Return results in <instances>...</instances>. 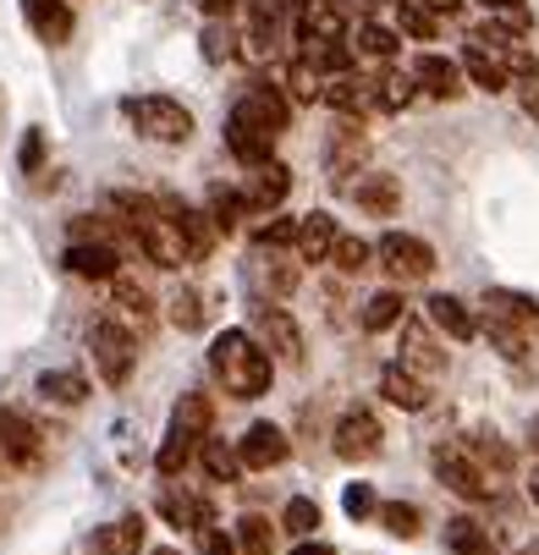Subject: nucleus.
Instances as JSON below:
<instances>
[{"label": "nucleus", "instance_id": "obj_53", "mask_svg": "<svg viewBox=\"0 0 539 555\" xmlns=\"http://www.w3.org/2000/svg\"><path fill=\"white\" fill-rule=\"evenodd\" d=\"M204 55L209 61H231V34L220 28V17H209V28H204Z\"/></svg>", "mask_w": 539, "mask_h": 555}, {"label": "nucleus", "instance_id": "obj_9", "mask_svg": "<svg viewBox=\"0 0 539 555\" xmlns=\"http://www.w3.org/2000/svg\"><path fill=\"white\" fill-rule=\"evenodd\" d=\"M254 336L275 352V363H303V331L286 308H254Z\"/></svg>", "mask_w": 539, "mask_h": 555}, {"label": "nucleus", "instance_id": "obj_49", "mask_svg": "<svg viewBox=\"0 0 539 555\" xmlns=\"http://www.w3.org/2000/svg\"><path fill=\"white\" fill-rule=\"evenodd\" d=\"M479 7H485L490 17H506L517 34H528V28H534V12L523 7V0H479Z\"/></svg>", "mask_w": 539, "mask_h": 555}, {"label": "nucleus", "instance_id": "obj_14", "mask_svg": "<svg viewBox=\"0 0 539 555\" xmlns=\"http://www.w3.org/2000/svg\"><path fill=\"white\" fill-rule=\"evenodd\" d=\"M424 313H429V325L440 331V336H451V341H474L485 325H479V313L462 302V297H451V292H435L429 302H424Z\"/></svg>", "mask_w": 539, "mask_h": 555}, {"label": "nucleus", "instance_id": "obj_62", "mask_svg": "<svg viewBox=\"0 0 539 555\" xmlns=\"http://www.w3.org/2000/svg\"><path fill=\"white\" fill-rule=\"evenodd\" d=\"M154 555H182V550H154Z\"/></svg>", "mask_w": 539, "mask_h": 555}, {"label": "nucleus", "instance_id": "obj_37", "mask_svg": "<svg viewBox=\"0 0 539 555\" xmlns=\"http://www.w3.org/2000/svg\"><path fill=\"white\" fill-rule=\"evenodd\" d=\"M286 94L292 100H303V105H315V100H325V72L320 66H308L303 55L286 66Z\"/></svg>", "mask_w": 539, "mask_h": 555}, {"label": "nucleus", "instance_id": "obj_39", "mask_svg": "<svg viewBox=\"0 0 539 555\" xmlns=\"http://www.w3.org/2000/svg\"><path fill=\"white\" fill-rule=\"evenodd\" d=\"M303 61H308V66H320L325 77H342V72H352V50H347L342 39H320V44H303Z\"/></svg>", "mask_w": 539, "mask_h": 555}, {"label": "nucleus", "instance_id": "obj_51", "mask_svg": "<svg viewBox=\"0 0 539 555\" xmlns=\"http://www.w3.org/2000/svg\"><path fill=\"white\" fill-rule=\"evenodd\" d=\"M342 512H347V517H380V501H374L369 485H347V490H342Z\"/></svg>", "mask_w": 539, "mask_h": 555}, {"label": "nucleus", "instance_id": "obj_42", "mask_svg": "<svg viewBox=\"0 0 539 555\" xmlns=\"http://www.w3.org/2000/svg\"><path fill=\"white\" fill-rule=\"evenodd\" d=\"M281 528L297 533V539H315V528H320V506L308 501V495H292V501L281 506Z\"/></svg>", "mask_w": 539, "mask_h": 555}, {"label": "nucleus", "instance_id": "obj_48", "mask_svg": "<svg viewBox=\"0 0 539 555\" xmlns=\"http://www.w3.org/2000/svg\"><path fill=\"white\" fill-rule=\"evenodd\" d=\"M369 259H374V248L363 243V236H342L336 254H331V264H336L342 275H363V270H369Z\"/></svg>", "mask_w": 539, "mask_h": 555}, {"label": "nucleus", "instance_id": "obj_45", "mask_svg": "<svg viewBox=\"0 0 539 555\" xmlns=\"http://www.w3.org/2000/svg\"><path fill=\"white\" fill-rule=\"evenodd\" d=\"M397 23H402V34H413V39H435V34H440V12L419 7V0H397Z\"/></svg>", "mask_w": 539, "mask_h": 555}, {"label": "nucleus", "instance_id": "obj_10", "mask_svg": "<svg viewBox=\"0 0 539 555\" xmlns=\"http://www.w3.org/2000/svg\"><path fill=\"white\" fill-rule=\"evenodd\" d=\"M226 149H231V160H243V166L254 171V166H270L275 132L259 127V121H248L243 111H231V116H226Z\"/></svg>", "mask_w": 539, "mask_h": 555}, {"label": "nucleus", "instance_id": "obj_56", "mask_svg": "<svg viewBox=\"0 0 539 555\" xmlns=\"http://www.w3.org/2000/svg\"><path fill=\"white\" fill-rule=\"evenodd\" d=\"M39 160H44V138L28 132V143H23V171H39Z\"/></svg>", "mask_w": 539, "mask_h": 555}, {"label": "nucleus", "instance_id": "obj_5", "mask_svg": "<svg viewBox=\"0 0 539 555\" xmlns=\"http://www.w3.org/2000/svg\"><path fill=\"white\" fill-rule=\"evenodd\" d=\"M89 352L105 385H127V374L138 369V336L127 331V320H100L89 325Z\"/></svg>", "mask_w": 539, "mask_h": 555}, {"label": "nucleus", "instance_id": "obj_55", "mask_svg": "<svg viewBox=\"0 0 539 555\" xmlns=\"http://www.w3.org/2000/svg\"><path fill=\"white\" fill-rule=\"evenodd\" d=\"M517 105L539 121V77H523V83H517Z\"/></svg>", "mask_w": 539, "mask_h": 555}, {"label": "nucleus", "instance_id": "obj_36", "mask_svg": "<svg viewBox=\"0 0 539 555\" xmlns=\"http://www.w3.org/2000/svg\"><path fill=\"white\" fill-rule=\"evenodd\" d=\"M402 50V34L397 28H385V23H358V55H369V61H392Z\"/></svg>", "mask_w": 539, "mask_h": 555}, {"label": "nucleus", "instance_id": "obj_26", "mask_svg": "<svg viewBox=\"0 0 539 555\" xmlns=\"http://www.w3.org/2000/svg\"><path fill=\"white\" fill-rule=\"evenodd\" d=\"M347 193H352V204L369 209V215H397V209H402V188H397V177H385V171L358 177Z\"/></svg>", "mask_w": 539, "mask_h": 555}, {"label": "nucleus", "instance_id": "obj_41", "mask_svg": "<svg viewBox=\"0 0 539 555\" xmlns=\"http://www.w3.org/2000/svg\"><path fill=\"white\" fill-rule=\"evenodd\" d=\"M111 292H116V313H121V320L149 325V292H143L132 275H116V281H111Z\"/></svg>", "mask_w": 539, "mask_h": 555}, {"label": "nucleus", "instance_id": "obj_61", "mask_svg": "<svg viewBox=\"0 0 539 555\" xmlns=\"http://www.w3.org/2000/svg\"><path fill=\"white\" fill-rule=\"evenodd\" d=\"M528 440H534V451H539V424H534V429H528Z\"/></svg>", "mask_w": 539, "mask_h": 555}, {"label": "nucleus", "instance_id": "obj_44", "mask_svg": "<svg viewBox=\"0 0 539 555\" xmlns=\"http://www.w3.org/2000/svg\"><path fill=\"white\" fill-rule=\"evenodd\" d=\"M380 528L397 533V539H419L424 517H419V506H408V501H385V506H380Z\"/></svg>", "mask_w": 539, "mask_h": 555}, {"label": "nucleus", "instance_id": "obj_63", "mask_svg": "<svg viewBox=\"0 0 539 555\" xmlns=\"http://www.w3.org/2000/svg\"><path fill=\"white\" fill-rule=\"evenodd\" d=\"M523 555H534V550H523Z\"/></svg>", "mask_w": 539, "mask_h": 555}, {"label": "nucleus", "instance_id": "obj_29", "mask_svg": "<svg viewBox=\"0 0 539 555\" xmlns=\"http://www.w3.org/2000/svg\"><path fill=\"white\" fill-rule=\"evenodd\" d=\"M143 517L132 512V517H116V522H105L100 533H94V555H138L143 550Z\"/></svg>", "mask_w": 539, "mask_h": 555}, {"label": "nucleus", "instance_id": "obj_7", "mask_svg": "<svg viewBox=\"0 0 539 555\" xmlns=\"http://www.w3.org/2000/svg\"><path fill=\"white\" fill-rule=\"evenodd\" d=\"M331 440H336V456H342V462H374L380 446H385V429H380V418H374L369 408H347V413L336 418Z\"/></svg>", "mask_w": 539, "mask_h": 555}, {"label": "nucleus", "instance_id": "obj_38", "mask_svg": "<svg viewBox=\"0 0 539 555\" xmlns=\"http://www.w3.org/2000/svg\"><path fill=\"white\" fill-rule=\"evenodd\" d=\"M402 308H408V302H402V292H374V297L363 302V331H374V336H380V331L402 325Z\"/></svg>", "mask_w": 539, "mask_h": 555}, {"label": "nucleus", "instance_id": "obj_24", "mask_svg": "<svg viewBox=\"0 0 539 555\" xmlns=\"http://www.w3.org/2000/svg\"><path fill=\"white\" fill-rule=\"evenodd\" d=\"M23 17L44 44H66L72 39V7L66 0H23Z\"/></svg>", "mask_w": 539, "mask_h": 555}, {"label": "nucleus", "instance_id": "obj_58", "mask_svg": "<svg viewBox=\"0 0 539 555\" xmlns=\"http://www.w3.org/2000/svg\"><path fill=\"white\" fill-rule=\"evenodd\" d=\"M292 555H336V544H325V539H303Z\"/></svg>", "mask_w": 539, "mask_h": 555}, {"label": "nucleus", "instance_id": "obj_2", "mask_svg": "<svg viewBox=\"0 0 539 555\" xmlns=\"http://www.w3.org/2000/svg\"><path fill=\"white\" fill-rule=\"evenodd\" d=\"M116 209L127 215V231L138 236V248L149 264H161V270H182L193 259L188 248V236L177 225V215L166 209V198H132V193H116Z\"/></svg>", "mask_w": 539, "mask_h": 555}, {"label": "nucleus", "instance_id": "obj_60", "mask_svg": "<svg viewBox=\"0 0 539 555\" xmlns=\"http://www.w3.org/2000/svg\"><path fill=\"white\" fill-rule=\"evenodd\" d=\"M528 501H534V506H539V467H534V473H528Z\"/></svg>", "mask_w": 539, "mask_h": 555}, {"label": "nucleus", "instance_id": "obj_21", "mask_svg": "<svg viewBox=\"0 0 539 555\" xmlns=\"http://www.w3.org/2000/svg\"><path fill=\"white\" fill-rule=\"evenodd\" d=\"M485 313H496V320L517 325L523 336H539V302H534V297H523V292L490 286V292H485Z\"/></svg>", "mask_w": 539, "mask_h": 555}, {"label": "nucleus", "instance_id": "obj_46", "mask_svg": "<svg viewBox=\"0 0 539 555\" xmlns=\"http://www.w3.org/2000/svg\"><path fill=\"white\" fill-rule=\"evenodd\" d=\"M485 336H490V347H496L501 358H523V352H528V341H534V336H523L517 325L496 320V313H485Z\"/></svg>", "mask_w": 539, "mask_h": 555}, {"label": "nucleus", "instance_id": "obj_27", "mask_svg": "<svg viewBox=\"0 0 539 555\" xmlns=\"http://www.w3.org/2000/svg\"><path fill=\"white\" fill-rule=\"evenodd\" d=\"M166 209L177 215V225H182V236H188L193 259H209V254H215V236H220L215 215H209V209H193V204H177V198H166Z\"/></svg>", "mask_w": 539, "mask_h": 555}, {"label": "nucleus", "instance_id": "obj_17", "mask_svg": "<svg viewBox=\"0 0 539 555\" xmlns=\"http://www.w3.org/2000/svg\"><path fill=\"white\" fill-rule=\"evenodd\" d=\"M380 396H385L392 408H402V413H424V408H429V379L413 374L408 363H392V369L380 374Z\"/></svg>", "mask_w": 539, "mask_h": 555}, {"label": "nucleus", "instance_id": "obj_23", "mask_svg": "<svg viewBox=\"0 0 539 555\" xmlns=\"http://www.w3.org/2000/svg\"><path fill=\"white\" fill-rule=\"evenodd\" d=\"M286 7L292 0H248V44H254V55L275 50V39L286 28Z\"/></svg>", "mask_w": 539, "mask_h": 555}, {"label": "nucleus", "instance_id": "obj_32", "mask_svg": "<svg viewBox=\"0 0 539 555\" xmlns=\"http://www.w3.org/2000/svg\"><path fill=\"white\" fill-rule=\"evenodd\" d=\"M39 396L61 402V408H77V402H89V379L77 369H50V374H39Z\"/></svg>", "mask_w": 539, "mask_h": 555}, {"label": "nucleus", "instance_id": "obj_15", "mask_svg": "<svg viewBox=\"0 0 539 555\" xmlns=\"http://www.w3.org/2000/svg\"><path fill=\"white\" fill-rule=\"evenodd\" d=\"M336 243H342V231H336V220H331L325 209H315V215L297 220V243H292V248H297L303 264H331Z\"/></svg>", "mask_w": 539, "mask_h": 555}, {"label": "nucleus", "instance_id": "obj_30", "mask_svg": "<svg viewBox=\"0 0 539 555\" xmlns=\"http://www.w3.org/2000/svg\"><path fill=\"white\" fill-rule=\"evenodd\" d=\"M171 429H182V435H193V440H209V429H215V402H209V396H198V390L177 396Z\"/></svg>", "mask_w": 539, "mask_h": 555}, {"label": "nucleus", "instance_id": "obj_34", "mask_svg": "<svg viewBox=\"0 0 539 555\" xmlns=\"http://www.w3.org/2000/svg\"><path fill=\"white\" fill-rule=\"evenodd\" d=\"M413 94H419V77L408 72H385L380 83H374V111H385V116H397V111H408L413 105Z\"/></svg>", "mask_w": 539, "mask_h": 555}, {"label": "nucleus", "instance_id": "obj_33", "mask_svg": "<svg viewBox=\"0 0 539 555\" xmlns=\"http://www.w3.org/2000/svg\"><path fill=\"white\" fill-rule=\"evenodd\" d=\"M198 462H204V473L215 485H238L243 479V451H231L226 440H204L198 446Z\"/></svg>", "mask_w": 539, "mask_h": 555}, {"label": "nucleus", "instance_id": "obj_6", "mask_svg": "<svg viewBox=\"0 0 539 555\" xmlns=\"http://www.w3.org/2000/svg\"><path fill=\"white\" fill-rule=\"evenodd\" d=\"M374 259H380L385 275H397V281H424L435 270V248L424 243V236H408V231H385L374 243Z\"/></svg>", "mask_w": 539, "mask_h": 555}, {"label": "nucleus", "instance_id": "obj_35", "mask_svg": "<svg viewBox=\"0 0 539 555\" xmlns=\"http://www.w3.org/2000/svg\"><path fill=\"white\" fill-rule=\"evenodd\" d=\"M204 440H193V435H182V429H171L166 435V446L154 451V473H161V479H177V473L193 462V451H198Z\"/></svg>", "mask_w": 539, "mask_h": 555}, {"label": "nucleus", "instance_id": "obj_12", "mask_svg": "<svg viewBox=\"0 0 539 555\" xmlns=\"http://www.w3.org/2000/svg\"><path fill=\"white\" fill-rule=\"evenodd\" d=\"M397 363H408V369L424 374V379L446 374V352H440V341H435L429 313H424V320H402V358H397Z\"/></svg>", "mask_w": 539, "mask_h": 555}, {"label": "nucleus", "instance_id": "obj_16", "mask_svg": "<svg viewBox=\"0 0 539 555\" xmlns=\"http://www.w3.org/2000/svg\"><path fill=\"white\" fill-rule=\"evenodd\" d=\"M413 77H419V94H429V100H457L462 94V61H446V55H435V50H424L419 61H413Z\"/></svg>", "mask_w": 539, "mask_h": 555}, {"label": "nucleus", "instance_id": "obj_22", "mask_svg": "<svg viewBox=\"0 0 539 555\" xmlns=\"http://www.w3.org/2000/svg\"><path fill=\"white\" fill-rule=\"evenodd\" d=\"M325 105L342 111V116H363L374 111V83L358 72H342V77H325Z\"/></svg>", "mask_w": 539, "mask_h": 555}, {"label": "nucleus", "instance_id": "obj_11", "mask_svg": "<svg viewBox=\"0 0 539 555\" xmlns=\"http://www.w3.org/2000/svg\"><path fill=\"white\" fill-rule=\"evenodd\" d=\"M347 17H352L347 0H303V7H297V44L342 39L347 34Z\"/></svg>", "mask_w": 539, "mask_h": 555}, {"label": "nucleus", "instance_id": "obj_25", "mask_svg": "<svg viewBox=\"0 0 539 555\" xmlns=\"http://www.w3.org/2000/svg\"><path fill=\"white\" fill-rule=\"evenodd\" d=\"M462 72H469V83L485 89V94H506V83H512L506 61H501L496 50H485V44H469V50H462Z\"/></svg>", "mask_w": 539, "mask_h": 555}, {"label": "nucleus", "instance_id": "obj_19", "mask_svg": "<svg viewBox=\"0 0 539 555\" xmlns=\"http://www.w3.org/2000/svg\"><path fill=\"white\" fill-rule=\"evenodd\" d=\"M0 456H7L12 467H34L39 462V429L23 413H7V408H0Z\"/></svg>", "mask_w": 539, "mask_h": 555}, {"label": "nucleus", "instance_id": "obj_28", "mask_svg": "<svg viewBox=\"0 0 539 555\" xmlns=\"http://www.w3.org/2000/svg\"><path fill=\"white\" fill-rule=\"evenodd\" d=\"M161 517H166L171 528H193V533H204V528L215 522V506H209L204 495H177V490H166V495H161Z\"/></svg>", "mask_w": 539, "mask_h": 555}, {"label": "nucleus", "instance_id": "obj_57", "mask_svg": "<svg viewBox=\"0 0 539 555\" xmlns=\"http://www.w3.org/2000/svg\"><path fill=\"white\" fill-rule=\"evenodd\" d=\"M198 12L204 17H231V12H238V0H198Z\"/></svg>", "mask_w": 539, "mask_h": 555}, {"label": "nucleus", "instance_id": "obj_50", "mask_svg": "<svg viewBox=\"0 0 539 555\" xmlns=\"http://www.w3.org/2000/svg\"><path fill=\"white\" fill-rule=\"evenodd\" d=\"M297 220H303V215H297ZM297 220H286V215L265 220V225H259V248H286V243H297Z\"/></svg>", "mask_w": 539, "mask_h": 555}, {"label": "nucleus", "instance_id": "obj_40", "mask_svg": "<svg viewBox=\"0 0 539 555\" xmlns=\"http://www.w3.org/2000/svg\"><path fill=\"white\" fill-rule=\"evenodd\" d=\"M209 215H215V225H220V231H238V220H243V215H254V209H248L243 188H209Z\"/></svg>", "mask_w": 539, "mask_h": 555}, {"label": "nucleus", "instance_id": "obj_43", "mask_svg": "<svg viewBox=\"0 0 539 555\" xmlns=\"http://www.w3.org/2000/svg\"><path fill=\"white\" fill-rule=\"evenodd\" d=\"M166 308H171V325H177L182 336H193V331H204V297H198L193 286H182V292H177V297H171Z\"/></svg>", "mask_w": 539, "mask_h": 555}, {"label": "nucleus", "instance_id": "obj_13", "mask_svg": "<svg viewBox=\"0 0 539 555\" xmlns=\"http://www.w3.org/2000/svg\"><path fill=\"white\" fill-rule=\"evenodd\" d=\"M238 451H243V467L270 473V467H281L292 456V440H286L281 424H248V435L238 440Z\"/></svg>", "mask_w": 539, "mask_h": 555}, {"label": "nucleus", "instance_id": "obj_4", "mask_svg": "<svg viewBox=\"0 0 539 555\" xmlns=\"http://www.w3.org/2000/svg\"><path fill=\"white\" fill-rule=\"evenodd\" d=\"M429 467H435V479H440L451 495H462V501H490V495H496L485 462H479L469 446H435Z\"/></svg>", "mask_w": 539, "mask_h": 555}, {"label": "nucleus", "instance_id": "obj_59", "mask_svg": "<svg viewBox=\"0 0 539 555\" xmlns=\"http://www.w3.org/2000/svg\"><path fill=\"white\" fill-rule=\"evenodd\" d=\"M419 7H429V12H440V17H451V12H462V0H419Z\"/></svg>", "mask_w": 539, "mask_h": 555}, {"label": "nucleus", "instance_id": "obj_18", "mask_svg": "<svg viewBox=\"0 0 539 555\" xmlns=\"http://www.w3.org/2000/svg\"><path fill=\"white\" fill-rule=\"evenodd\" d=\"M292 193V171L281 166V160H270V166H254V177L243 182V198H248V209L254 215H270V209H281V198Z\"/></svg>", "mask_w": 539, "mask_h": 555}, {"label": "nucleus", "instance_id": "obj_54", "mask_svg": "<svg viewBox=\"0 0 539 555\" xmlns=\"http://www.w3.org/2000/svg\"><path fill=\"white\" fill-rule=\"evenodd\" d=\"M198 544H204V555H243V544L231 539V533H220L215 522H209V528L198 533Z\"/></svg>", "mask_w": 539, "mask_h": 555}, {"label": "nucleus", "instance_id": "obj_31", "mask_svg": "<svg viewBox=\"0 0 539 555\" xmlns=\"http://www.w3.org/2000/svg\"><path fill=\"white\" fill-rule=\"evenodd\" d=\"M446 550L451 555H496V539L479 517H451L446 522Z\"/></svg>", "mask_w": 539, "mask_h": 555}, {"label": "nucleus", "instance_id": "obj_47", "mask_svg": "<svg viewBox=\"0 0 539 555\" xmlns=\"http://www.w3.org/2000/svg\"><path fill=\"white\" fill-rule=\"evenodd\" d=\"M238 544H243V555H275V528L265 517H243L238 522Z\"/></svg>", "mask_w": 539, "mask_h": 555}, {"label": "nucleus", "instance_id": "obj_3", "mask_svg": "<svg viewBox=\"0 0 539 555\" xmlns=\"http://www.w3.org/2000/svg\"><path fill=\"white\" fill-rule=\"evenodd\" d=\"M121 116H127L132 132L149 138V143H188V138H193V111H188L182 100H166V94L121 100Z\"/></svg>", "mask_w": 539, "mask_h": 555}, {"label": "nucleus", "instance_id": "obj_8", "mask_svg": "<svg viewBox=\"0 0 539 555\" xmlns=\"http://www.w3.org/2000/svg\"><path fill=\"white\" fill-rule=\"evenodd\" d=\"M61 264L77 281H116L121 275V254L105 243V236H77V243L61 254Z\"/></svg>", "mask_w": 539, "mask_h": 555}, {"label": "nucleus", "instance_id": "obj_52", "mask_svg": "<svg viewBox=\"0 0 539 555\" xmlns=\"http://www.w3.org/2000/svg\"><path fill=\"white\" fill-rule=\"evenodd\" d=\"M469 451H474L479 462H490V467H501V473L512 467V451H506V446H501L496 435H474V440H469Z\"/></svg>", "mask_w": 539, "mask_h": 555}, {"label": "nucleus", "instance_id": "obj_20", "mask_svg": "<svg viewBox=\"0 0 539 555\" xmlns=\"http://www.w3.org/2000/svg\"><path fill=\"white\" fill-rule=\"evenodd\" d=\"M238 111H243L248 121H259V127H270V132H281V127L292 121V100H286L281 89H270V83H254V89H243V100H238Z\"/></svg>", "mask_w": 539, "mask_h": 555}, {"label": "nucleus", "instance_id": "obj_1", "mask_svg": "<svg viewBox=\"0 0 539 555\" xmlns=\"http://www.w3.org/2000/svg\"><path fill=\"white\" fill-rule=\"evenodd\" d=\"M209 369L226 385V396H238V402H259V396L270 390V379H275V352L254 331H220L209 341Z\"/></svg>", "mask_w": 539, "mask_h": 555}]
</instances>
